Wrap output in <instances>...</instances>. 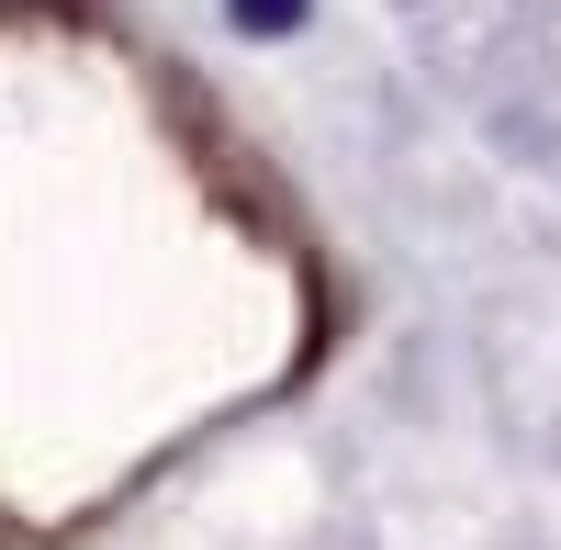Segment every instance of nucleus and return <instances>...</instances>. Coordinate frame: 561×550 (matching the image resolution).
I'll use <instances>...</instances> for the list:
<instances>
[{"label": "nucleus", "instance_id": "nucleus-1", "mask_svg": "<svg viewBox=\"0 0 561 550\" xmlns=\"http://www.w3.org/2000/svg\"><path fill=\"white\" fill-rule=\"evenodd\" d=\"M237 23H248V34H293L304 0H237Z\"/></svg>", "mask_w": 561, "mask_h": 550}]
</instances>
